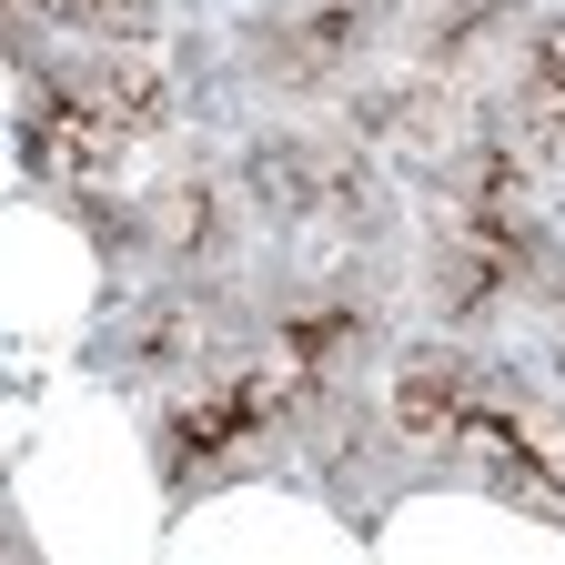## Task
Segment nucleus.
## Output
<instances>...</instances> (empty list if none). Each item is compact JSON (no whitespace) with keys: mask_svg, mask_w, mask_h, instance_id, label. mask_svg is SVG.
I'll use <instances>...</instances> for the list:
<instances>
[{"mask_svg":"<svg viewBox=\"0 0 565 565\" xmlns=\"http://www.w3.org/2000/svg\"><path fill=\"white\" fill-rule=\"evenodd\" d=\"M253 192H263V212L282 233H323V243H384L394 233V192H384V172L353 152V141H313V131H273L263 152H253Z\"/></svg>","mask_w":565,"mask_h":565,"instance_id":"nucleus-1","label":"nucleus"},{"mask_svg":"<svg viewBox=\"0 0 565 565\" xmlns=\"http://www.w3.org/2000/svg\"><path fill=\"white\" fill-rule=\"evenodd\" d=\"M455 455H465L494 494H505V505L565 525V404H555V394H535V384H515V374H494V364H484V384H475V404H465Z\"/></svg>","mask_w":565,"mask_h":565,"instance_id":"nucleus-2","label":"nucleus"},{"mask_svg":"<svg viewBox=\"0 0 565 565\" xmlns=\"http://www.w3.org/2000/svg\"><path fill=\"white\" fill-rule=\"evenodd\" d=\"M384 31H394V0H273V11H253V31H243V61H253L263 92L313 102V92L353 82Z\"/></svg>","mask_w":565,"mask_h":565,"instance_id":"nucleus-3","label":"nucleus"},{"mask_svg":"<svg viewBox=\"0 0 565 565\" xmlns=\"http://www.w3.org/2000/svg\"><path fill=\"white\" fill-rule=\"evenodd\" d=\"M294 414V394H282V374L273 364H233V374H212L202 394H182L172 414H162V494L172 505H192V494L212 484V475H233L243 465V445H263L273 424Z\"/></svg>","mask_w":565,"mask_h":565,"instance_id":"nucleus-4","label":"nucleus"},{"mask_svg":"<svg viewBox=\"0 0 565 565\" xmlns=\"http://www.w3.org/2000/svg\"><path fill=\"white\" fill-rule=\"evenodd\" d=\"M364 364H374V313L353 294H333V282H313V294H294L273 313V374H282V394H294L303 424L323 404H343Z\"/></svg>","mask_w":565,"mask_h":565,"instance_id":"nucleus-5","label":"nucleus"},{"mask_svg":"<svg viewBox=\"0 0 565 565\" xmlns=\"http://www.w3.org/2000/svg\"><path fill=\"white\" fill-rule=\"evenodd\" d=\"M141 233H152V263L172 282H223L233 253H243V202H233V182L212 172V162H182L172 182H152Z\"/></svg>","mask_w":565,"mask_h":565,"instance_id":"nucleus-6","label":"nucleus"},{"mask_svg":"<svg viewBox=\"0 0 565 565\" xmlns=\"http://www.w3.org/2000/svg\"><path fill=\"white\" fill-rule=\"evenodd\" d=\"M21 152H31V172L41 182H71V192H102L111 182V162L131 152V131L71 82V61H51L41 82H31V121H21Z\"/></svg>","mask_w":565,"mask_h":565,"instance_id":"nucleus-7","label":"nucleus"},{"mask_svg":"<svg viewBox=\"0 0 565 565\" xmlns=\"http://www.w3.org/2000/svg\"><path fill=\"white\" fill-rule=\"evenodd\" d=\"M353 141H384V152H404V162H455L465 152V102H455V82L445 71H404V82H374V92H353Z\"/></svg>","mask_w":565,"mask_h":565,"instance_id":"nucleus-8","label":"nucleus"},{"mask_svg":"<svg viewBox=\"0 0 565 565\" xmlns=\"http://www.w3.org/2000/svg\"><path fill=\"white\" fill-rule=\"evenodd\" d=\"M475 384H484V364H475V353H455V343L404 353V364H394V384H384V435H394L404 455H455Z\"/></svg>","mask_w":565,"mask_h":565,"instance_id":"nucleus-9","label":"nucleus"},{"mask_svg":"<svg viewBox=\"0 0 565 565\" xmlns=\"http://www.w3.org/2000/svg\"><path fill=\"white\" fill-rule=\"evenodd\" d=\"M202 343H212L202 294H192V282H172V294H141V303L102 333V374H111V384H182V374L202 364Z\"/></svg>","mask_w":565,"mask_h":565,"instance_id":"nucleus-10","label":"nucleus"},{"mask_svg":"<svg viewBox=\"0 0 565 565\" xmlns=\"http://www.w3.org/2000/svg\"><path fill=\"white\" fill-rule=\"evenodd\" d=\"M525 282H535V273H525L515 253H494V243H475V233H435V253H424V303H435L455 333L494 323Z\"/></svg>","mask_w":565,"mask_h":565,"instance_id":"nucleus-11","label":"nucleus"},{"mask_svg":"<svg viewBox=\"0 0 565 565\" xmlns=\"http://www.w3.org/2000/svg\"><path fill=\"white\" fill-rule=\"evenodd\" d=\"M71 82H82V92H92L131 141L172 131V82H162L152 61H131V51H82V61H71Z\"/></svg>","mask_w":565,"mask_h":565,"instance_id":"nucleus-12","label":"nucleus"},{"mask_svg":"<svg viewBox=\"0 0 565 565\" xmlns=\"http://www.w3.org/2000/svg\"><path fill=\"white\" fill-rule=\"evenodd\" d=\"M515 131L525 141H565V11H535V31L515 41Z\"/></svg>","mask_w":565,"mask_h":565,"instance_id":"nucleus-13","label":"nucleus"},{"mask_svg":"<svg viewBox=\"0 0 565 565\" xmlns=\"http://www.w3.org/2000/svg\"><path fill=\"white\" fill-rule=\"evenodd\" d=\"M21 21L82 31V41H141L152 31V0H21Z\"/></svg>","mask_w":565,"mask_h":565,"instance_id":"nucleus-14","label":"nucleus"}]
</instances>
